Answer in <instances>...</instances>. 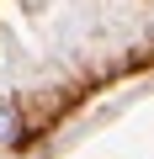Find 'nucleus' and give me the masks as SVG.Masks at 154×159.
Wrapping results in <instances>:
<instances>
[{
    "label": "nucleus",
    "mask_w": 154,
    "mask_h": 159,
    "mask_svg": "<svg viewBox=\"0 0 154 159\" xmlns=\"http://www.w3.org/2000/svg\"><path fill=\"white\" fill-rule=\"evenodd\" d=\"M0 143H21V117L11 106H0Z\"/></svg>",
    "instance_id": "1"
}]
</instances>
